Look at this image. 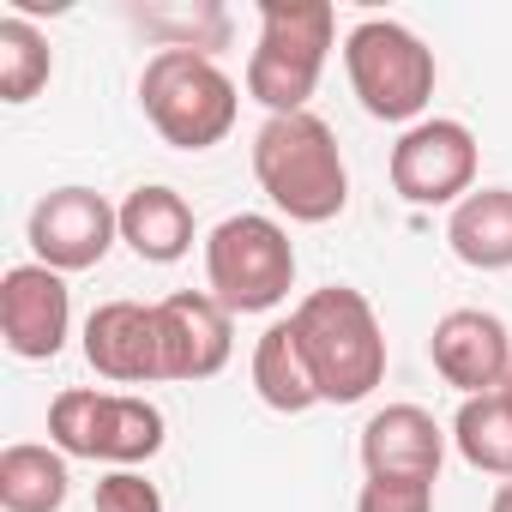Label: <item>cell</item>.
I'll return each mask as SVG.
<instances>
[{"mask_svg": "<svg viewBox=\"0 0 512 512\" xmlns=\"http://www.w3.org/2000/svg\"><path fill=\"white\" fill-rule=\"evenodd\" d=\"M91 506H97V512H163V494H157V482L139 476V470H109V476H97Z\"/></svg>", "mask_w": 512, "mask_h": 512, "instance_id": "7402d4cb", "label": "cell"}, {"mask_svg": "<svg viewBox=\"0 0 512 512\" xmlns=\"http://www.w3.org/2000/svg\"><path fill=\"white\" fill-rule=\"evenodd\" d=\"M446 247L470 272H506L512 266V187H476L446 217Z\"/></svg>", "mask_w": 512, "mask_h": 512, "instance_id": "2e32d148", "label": "cell"}, {"mask_svg": "<svg viewBox=\"0 0 512 512\" xmlns=\"http://www.w3.org/2000/svg\"><path fill=\"white\" fill-rule=\"evenodd\" d=\"M121 241L139 253L145 266H175L193 247V205L175 187L145 181V187H133L121 199Z\"/></svg>", "mask_w": 512, "mask_h": 512, "instance_id": "9a60e30c", "label": "cell"}, {"mask_svg": "<svg viewBox=\"0 0 512 512\" xmlns=\"http://www.w3.org/2000/svg\"><path fill=\"white\" fill-rule=\"evenodd\" d=\"M386 175H392V193L404 205H422V211L428 205H458V199L476 193V133L464 121H446V115L416 121L392 145Z\"/></svg>", "mask_w": 512, "mask_h": 512, "instance_id": "ba28073f", "label": "cell"}, {"mask_svg": "<svg viewBox=\"0 0 512 512\" xmlns=\"http://www.w3.org/2000/svg\"><path fill=\"white\" fill-rule=\"evenodd\" d=\"M55 73V49L49 37L25 19V13H7L0 19V103H31Z\"/></svg>", "mask_w": 512, "mask_h": 512, "instance_id": "ffe728a7", "label": "cell"}, {"mask_svg": "<svg viewBox=\"0 0 512 512\" xmlns=\"http://www.w3.org/2000/svg\"><path fill=\"white\" fill-rule=\"evenodd\" d=\"M31 253H37V266L49 272H91L103 266V253L121 241V205H109L103 193L91 187H55L37 199L31 211Z\"/></svg>", "mask_w": 512, "mask_h": 512, "instance_id": "9c48e42d", "label": "cell"}, {"mask_svg": "<svg viewBox=\"0 0 512 512\" xmlns=\"http://www.w3.org/2000/svg\"><path fill=\"white\" fill-rule=\"evenodd\" d=\"M428 362H434V374H440L452 392L482 398V392H500V380H506V368H512V338H506L500 314L452 308V314L434 320Z\"/></svg>", "mask_w": 512, "mask_h": 512, "instance_id": "8fae6325", "label": "cell"}, {"mask_svg": "<svg viewBox=\"0 0 512 512\" xmlns=\"http://www.w3.org/2000/svg\"><path fill=\"white\" fill-rule=\"evenodd\" d=\"M488 512H512V482H500V488H494V500H488Z\"/></svg>", "mask_w": 512, "mask_h": 512, "instance_id": "603a6c76", "label": "cell"}, {"mask_svg": "<svg viewBox=\"0 0 512 512\" xmlns=\"http://www.w3.org/2000/svg\"><path fill=\"white\" fill-rule=\"evenodd\" d=\"M205 290L229 314H272L296 290V247L278 217L235 211L205 235Z\"/></svg>", "mask_w": 512, "mask_h": 512, "instance_id": "5b68a950", "label": "cell"}, {"mask_svg": "<svg viewBox=\"0 0 512 512\" xmlns=\"http://www.w3.org/2000/svg\"><path fill=\"white\" fill-rule=\"evenodd\" d=\"M139 103H145V121L157 127L163 145L175 151H211L229 139L235 115H241V91L235 79L199 55V49H157L139 73Z\"/></svg>", "mask_w": 512, "mask_h": 512, "instance_id": "277c9868", "label": "cell"}, {"mask_svg": "<svg viewBox=\"0 0 512 512\" xmlns=\"http://www.w3.org/2000/svg\"><path fill=\"white\" fill-rule=\"evenodd\" d=\"M440 464H446V428L422 404H386L362 422V470L368 476L440 482Z\"/></svg>", "mask_w": 512, "mask_h": 512, "instance_id": "5bb4252c", "label": "cell"}, {"mask_svg": "<svg viewBox=\"0 0 512 512\" xmlns=\"http://www.w3.org/2000/svg\"><path fill=\"white\" fill-rule=\"evenodd\" d=\"M73 332V296L67 278L49 266H13L0 278V338L19 362H55Z\"/></svg>", "mask_w": 512, "mask_h": 512, "instance_id": "30bf717a", "label": "cell"}, {"mask_svg": "<svg viewBox=\"0 0 512 512\" xmlns=\"http://www.w3.org/2000/svg\"><path fill=\"white\" fill-rule=\"evenodd\" d=\"M338 13L326 0H260V43L247 55V97L266 115H302L320 91Z\"/></svg>", "mask_w": 512, "mask_h": 512, "instance_id": "3957f363", "label": "cell"}, {"mask_svg": "<svg viewBox=\"0 0 512 512\" xmlns=\"http://www.w3.org/2000/svg\"><path fill=\"white\" fill-rule=\"evenodd\" d=\"M253 181L290 223H332L350 205V169L338 133L314 109L266 115V127L253 133Z\"/></svg>", "mask_w": 512, "mask_h": 512, "instance_id": "6da1fadb", "label": "cell"}, {"mask_svg": "<svg viewBox=\"0 0 512 512\" xmlns=\"http://www.w3.org/2000/svg\"><path fill=\"white\" fill-rule=\"evenodd\" d=\"M344 73H350L356 103L374 121H410V127L428 109L434 79H440L434 49L398 19H362L344 37Z\"/></svg>", "mask_w": 512, "mask_h": 512, "instance_id": "8992f818", "label": "cell"}, {"mask_svg": "<svg viewBox=\"0 0 512 512\" xmlns=\"http://www.w3.org/2000/svg\"><path fill=\"white\" fill-rule=\"evenodd\" d=\"M356 512H434V482L416 476H368L356 494Z\"/></svg>", "mask_w": 512, "mask_h": 512, "instance_id": "44dd1931", "label": "cell"}, {"mask_svg": "<svg viewBox=\"0 0 512 512\" xmlns=\"http://www.w3.org/2000/svg\"><path fill=\"white\" fill-rule=\"evenodd\" d=\"M73 494V476H67V452L61 446H7L0 452V506L7 512H61Z\"/></svg>", "mask_w": 512, "mask_h": 512, "instance_id": "ac0fdd59", "label": "cell"}, {"mask_svg": "<svg viewBox=\"0 0 512 512\" xmlns=\"http://www.w3.org/2000/svg\"><path fill=\"white\" fill-rule=\"evenodd\" d=\"M253 392L278 416H302V410L320 404V386H314V368L302 356L296 320H272L260 332V344H253Z\"/></svg>", "mask_w": 512, "mask_h": 512, "instance_id": "e0dca14e", "label": "cell"}, {"mask_svg": "<svg viewBox=\"0 0 512 512\" xmlns=\"http://www.w3.org/2000/svg\"><path fill=\"white\" fill-rule=\"evenodd\" d=\"M290 320H296L302 356L314 368L320 404H362L386 380V332L362 290L326 284V290L302 296Z\"/></svg>", "mask_w": 512, "mask_h": 512, "instance_id": "7a4b0ae2", "label": "cell"}, {"mask_svg": "<svg viewBox=\"0 0 512 512\" xmlns=\"http://www.w3.org/2000/svg\"><path fill=\"white\" fill-rule=\"evenodd\" d=\"M452 446H458V458L470 470L512 482V404L500 392L464 398L458 416H452Z\"/></svg>", "mask_w": 512, "mask_h": 512, "instance_id": "d6986e66", "label": "cell"}, {"mask_svg": "<svg viewBox=\"0 0 512 512\" xmlns=\"http://www.w3.org/2000/svg\"><path fill=\"white\" fill-rule=\"evenodd\" d=\"M85 362L115 386H151L163 380V338H157V302H103L85 320Z\"/></svg>", "mask_w": 512, "mask_h": 512, "instance_id": "4fadbf2b", "label": "cell"}, {"mask_svg": "<svg viewBox=\"0 0 512 512\" xmlns=\"http://www.w3.org/2000/svg\"><path fill=\"white\" fill-rule=\"evenodd\" d=\"M49 440L67 458H97L115 470H133L163 452L169 428L151 398L133 392H97V386H67L49 404Z\"/></svg>", "mask_w": 512, "mask_h": 512, "instance_id": "52a82bcc", "label": "cell"}, {"mask_svg": "<svg viewBox=\"0 0 512 512\" xmlns=\"http://www.w3.org/2000/svg\"><path fill=\"white\" fill-rule=\"evenodd\" d=\"M500 398H506V404H512V368H506V380H500Z\"/></svg>", "mask_w": 512, "mask_h": 512, "instance_id": "cb8c5ba5", "label": "cell"}, {"mask_svg": "<svg viewBox=\"0 0 512 512\" xmlns=\"http://www.w3.org/2000/svg\"><path fill=\"white\" fill-rule=\"evenodd\" d=\"M229 308L211 290H175L157 302V338H163V380H211L223 374L235 338Z\"/></svg>", "mask_w": 512, "mask_h": 512, "instance_id": "7c38bea8", "label": "cell"}]
</instances>
